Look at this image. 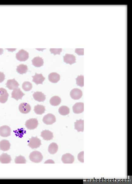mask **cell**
Returning a JSON list of instances; mask_svg holds the SVG:
<instances>
[{"label": "cell", "mask_w": 132, "mask_h": 184, "mask_svg": "<svg viewBox=\"0 0 132 184\" xmlns=\"http://www.w3.org/2000/svg\"><path fill=\"white\" fill-rule=\"evenodd\" d=\"M48 79L51 82L56 83L60 80V76L56 73H52L49 75Z\"/></svg>", "instance_id": "cell-18"}, {"label": "cell", "mask_w": 132, "mask_h": 184, "mask_svg": "<svg viewBox=\"0 0 132 184\" xmlns=\"http://www.w3.org/2000/svg\"><path fill=\"white\" fill-rule=\"evenodd\" d=\"M29 158L33 162L38 163L42 161L43 157L42 153L38 151H34L31 153Z\"/></svg>", "instance_id": "cell-1"}, {"label": "cell", "mask_w": 132, "mask_h": 184, "mask_svg": "<svg viewBox=\"0 0 132 184\" xmlns=\"http://www.w3.org/2000/svg\"><path fill=\"white\" fill-rule=\"evenodd\" d=\"M33 82L36 84H42L45 78L43 76L42 74H38L36 73L34 76H32Z\"/></svg>", "instance_id": "cell-15"}, {"label": "cell", "mask_w": 132, "mask_h": 184, "mask_svg": "<svg viewBox=\"0 0 132 184\" xmlns=\"http://www.w3.org/2000/svg\"><path fill=\"white\" fill-rule=\"evenodd\" d=\"M62 49H50V51L51 53L54 54V55L56 54H60L62 52Z\"/></svg>", "instance_id": "cell-31"}, {"label": "cell", "mask_w": 132, "mask_h": 184, "mask_svg": "<svg viewBox=\"0 0 132 184\" xmlns=\"http://www.w3.org/2000/svg\"><path fill=\"white\" fill-rule=\"evenodd\" d=\"M54 163V161H53L52 160H48L47 161H46L45 162V163Z\"/></svg>", "instance_id": "cell-35"}, {"label": "cell", "mask_w": 132, "mask_h": 184, "mask_svg": "<svg viewBox=\"0 0 132 184\" xmlns=\"http://www.w3.org/2000/svg\"><path fill=\"white\" fill-rule=\"evenodd\" d=\"M76 84L78 86L81 87L84 86V77L83 76H78L76 78Z\"/></svg>", "instance_id": "cell-29"}, {"label": "cell", "mask_w": 132, "mask_h": 184, "mask_svg": "<svg viewBox=\"0 0 132 184\" xmlns=\"http://www.w3.org/2000/svg\"><path fill=\"white\" fill-rule=\"evenodd\" d=\"M32 64L36 67H40L43 65L44 61L43 59L39 57L34 58L32 60Z\"/></svg>", "instance_id": "cell-21"}, {"label": "cell", "mask_w": 132, "mask_h": 184, "mask_svg": "<svg viewBox=\"0 0 132 184\" xmlns=\"http://www.w3.org/2000/svg\"><path fill=\"white\" fill-rule=\"evenodd\" d=\"M11 134V129L9 127L3 126L0 127V135L3 137L9 136Z\"/></svg>", "instance_id": "cell-8"}, {"label": "cell", "mask_w": 132, "mask_h": 184, "mask_svg": "<svg viewBox=\"0 0 132 184\" xmlns=\"http://www.w3.org/2000/svg\"><path fill=\"white\" fill-rule=\"evenodd\" d=\"M64 62L66 63L72 65L76 62V57L72 54H66L64 57Z\"/></svg>", "instance_id": "cell-14"}, {"label": "cell", "mask_w": 132, "mask_h": 184, "mask_svg": "<svg viewBox=\"0 0 132 184\" xmlns=\"http://www.w3.org/2000/svg\"><path fill=\"white\" fill-rule=\"evenodd\" d=\"M56 119L55 116L51 114H48L43 118V121L47 125L52 124L55 122Z\"/></svg>", "instance_id": "cell-5"}, {"label": "cell", "mask_w": 132, "mask_h": 184, "mask_svg": "<svg viewBox=\"0 0 132 184\" xmlns=\"http://www.w3.org/2000/svg\"><path fill=\"white\" fill-rule=\"evenodd\" d=\"M41 136L45 141H50L53 138V134L48 130H44L41 132Z\"/></svg>", "instance_id": "cell-17"}, {"label": "cell", "mask_w": 132, "mask_h": 184, "mask_svg": "<svg viewBox=\"0 0 132 184\" xmlns=\"http://www.w3.org/2000/svg\"><path fill=\"white\" fill-rule=\"evenodd\" d=\"M3 50L2 49H0V55L3 54Z\"/></svg>", "instance_id": "cell-36"}, {"label": "cell", "mask_w": 132, "mask_h": 184, "mask_svg": "<svg viewBox=\"0 0 132 184\" xmlns=\"http://www.w3.org/2000/svg\"><path fill=\"white\" fill-rule=\"evenodd\" d=\"M25 95L20 88L14 90L12 93V97L17 100L21 99Z\"/></svg>", "instance_id": "cell-9"}, {"label": "cell", "mask_w": 132, "mask_h": 184, "mask_svg": "<svg viewBox=\"0 0 132 184\" xmlns=\"http://www.w3.org/2000/svg\"><path fill=\"white\" fill-rule=\"evenodd\" d=\"M9 142L6 140H3L0 142V149L3 151L9 150L10 148Z\"/></svg>", "instance_id": "cell-19"}, {"label": "cell", "mask_w": 132, "mask_h": 184, "mask_svg": "<svg viewBox=\"0 0 132 184\" xmlns=\"http://www.w3.org/2000/svg\"><path fill=\"white\" fill-rule=\"evenodd\" d=\"M82 92L81 90L78 89H74L71 92V97L74 100H78L82 96Z\"/></svg>", "instance_id": "cell-6"}, {"label": "cell", "mask_w": 132, "mask_h": 184, "mask_svg": "<svg viewBox=\"0 0 132 184\" xmlns=\"http://www.w3.org/2000/svg\"><path fill=\"white\" fill-rule=\"evenodd\" d=\"M84 151L80 152L78 155V160L80 162L84 163Z\"/></svg>", "instance_id": "cell-32"}, {"label": "cell", "mask_w": 132, "mask_h": 184, "mask_svg": "<svg viewBox=\"0 0 132 184\" xmlns=\"http://www.w3.org/2000/svg\"><path fill=\"white\" fill-rule=\"evenodd\" d=\"M6 87L10 90H14L17 89L19 86V83L15 79L9 80L7 82Z\"/></svg>", "instance_id": "cell-11"}, {"label": "cell", "mask_w": 132, "mask_h": 184, "mask_svg": "<svg viewBox=\"0 0 132 184\" xmlns=\"http://www.w3.org/2000/svg\"><path fill=\"white\" fill-rule=\"evenodd\" d=\"M38 124V121L37 119L32 118L27 120L25 123V125L28 129L33 130L36 128Z\"/></svg>", "instance_id": "cell-4"}, {"label": "cell", "mask_w": 132, "mask_h": 184, "mask_svg": "<svg viewBox=\"0 0 132 184\" xmlns=\"http://www.w3.org/2000/svg\"><path fill=\"white\" fill-rule=\"evenodd\" d=\"M11 160V156L7 153H3L0 156V162L2 163H10Z\"/></svg>", "instance_id": "cell-20"}, {"label": "cell", "mask_w": 132, "mask_h": 184, "mask_svg": "<svg viewBox=\"0 0 132 184\" xmlns=\"http://www.w3.org/2000/svg\"><path fill=\"white\" fill-rule=\"evenodd\" d=\"M41 145V142L37 137H32L29 141L28 146L32 149H37Z\"/></svg>", "instance_id": "cell-2"}, {"label": "cell", "mask_w": 132, "mask_h": 184, "mask_svg": "<svg viewBox=\"0 0 132 184\" xmlns=\"http://www.w3.org/2000/svg\"><path fill=\"white\" fill-rule=\"evenodd\" d=\"M73 111L76 114H80L84 111V104L83 102L76 103L73 106Z\"/></svg>", "instance_id": "cell-12"}, {"label": "cell", "mask_w": 132, "mask_h": 184, "mask_svg": "<svg viewBox=\"0 0 132 184\" xmlns=\"http://www.w3.org/2000/svg\"><path fill=\"white\" fill-rule=\"evenodd\" d=\"M16 58L17 60L20 61H25L29 58V54L27 51L21 50L17 53Z\"/></svg>", "instance_id": "cell-3"}, {"label": "cell", "mask_w": 132, "mask_h": 184, "mask_svg": "<svg viewBox=\"0 0 132 184\" xmlns=\"http://www.w3.org/2000/svg\"><path fill=\"white\" fill-rule=\"evenodd\" d=\"M33 87L32 84L30 82H25L22 85V88L26 91H30L31 90Z\"/></svg>", "instance_id": "cell-28"}, {"label": "cell", "mask_w": 132, "mask_h": 184, "mask_svg": "<svg viewBox=\"0 0 132 184\" xmlns=\"http://www.w3.org/2000/svg\"><path fill=\"white\" fill-rule=\"evenodd\" d=\"M5 79V76L3 72H0V83L3 82Z\"/></svg>", "instance_id": "cell-34"}, {"label": "cell", "mask_w": 132, "mask_h": 184, "mask_svg": "<svg viewBox=\"0 0 132 184\" xmlns=\"http://www.w3.org/2000/svg\"><path fill=\"white\" fill-rule=\"evenodd\" d=\"M26 162L25 157L21 156L17 157L15 159V163L16 164H25Z\"/></svg>", "instance_id": "cell-30"}, {"label": "cell", "mask_w": 132, "mask_h": 184, "mask_svg": "<svg viewBox=\"0 0 132 184\" xmlns=\"http://www.w3.org/2000/svg\"><path fill=\"white\" fill-rule=\"evenodd\" d=\"M75 129L78 132H83L84 130V121L81 119L76 120L75 123Z\"/></svg>", "instance_id": "cell-22"}, {"label": "cell", "mask_w": 132, "mask_h": 184, "mask_svg": "<svg viewBox=\"0 0 132 184\" xmlns=\"http://www.w3.org/2000/svg\"><path fill=\"white\" fill-rule=\"evenodd\" d=\"M35 100L39 102H43L46 99V96L40 92H36L33 94Z\"/></svg>", "instance_id": "cell-16"}, {"label": "cell", "mask_w": 132, "mask_h": 184, "mask_svg": "<svg viewBox=\"0 0 132 184\" xmlns=\"http://www.w3.org/2000/svg\"><path fill=\"white\" fill-rule=\"evenodd\" d=\"M19 108L20 111L23 114L28 113L31 110L30 105L27 103H21L19 105Z\"/></svg>", "instance_id": "cell-13"}, {"label": "cell", "mask_w": 132, "mask_h": 184, "mask_svg": "<svg viewBox=\"0 0 132 184\" xmlns=\"http://www.w3.org/2000/svg\"><path fill=\"white\" fill-rule=\"evenodd\" d=\"M9 94L6 89L0 88V102L4 104L8 100Z\"/></svg>", "instance_id": "cell-10"}, {"label": "cell", "mask_w": 132, "mask_h": 184, "mask_svg": "<svg viewBox=\"0 0 132 184\" xmlns=\"http://www.w3.org/2000/svg\"><path fill=\"white\" fill-rule=\"evenodd\" d=\"M58 146L56 143H53L49 145L48 148V152L51 154H54L58 151Z\"/></svg>", "instance_id": "cell-24"}, {"label": "cell", "mask_w": 132, "mask_h": 184, "mask_svg": "<svg viewBox=\"0 0 132 184\" xmlns=\"http://www.w3.org/2000/svg\"><path fill=\"white\" fill-rule=\"evenodd\" d=\"M34 111L38 115H42L45 112V108L44 106L42 105H38L35 106Z\"/></svg>", "instance_id": "cell-23"}, {"label": "cell", "mask_w": 132, "mask_h": 184, "mask_svg": "<svg viewBox=\"0 0 132 184\" xmlns=\"http://www.w3.org/2000/svg\"><path fill=\"white\" fill-rule=\"evenodd\" d=\"M61 101V99L58 96H54L50 99V104L52 106H57L60 104Z\"/></svg>", "instance_id": "cell-25"}, {"label": "cell", "mask_w": 132, "mask_h": 184, "mask_svg": "<svg viewBox=\"0 0 132 184\" xmlns=\"http://www.w3.org/2000/svg\"><path fill=\"white\" fill-rule=\"evenodd\" d=\"M74 157L70 153H67L64 154L62 157V161L65 164H72L74 162Z\"/></svg>", "instance_id": "cell-7"}, {"label": "cell", "mask_w": 132, "mask_h": 184, "mask_svg": "<svg viewBox=\"0 0 132 184\" xmlns=\"http://www.w3.org/2000/svg\"><path fill=\"white\" fill-rule=\"evenodd\" d=\"M58 112L62 115H67L70 113V109L67 106H62L58 109Z\"/></svg>", "instance_id": "cell-27"}, {"label": "cell", "mask_w": 132, "mask_h": 184, "mask_svg": "<svg viewBox=\"0 0 132 184\" xmlns=\"http://www.w3.org/2000/svg\"><path fill=\"white\" fill-rule=\"evenodd\" d=\"M28 70L27 66L23 64L18 66L17 69V72L21 74H23L27 73Z\"/></svg>", "instance_id": "cell-26"}, {"label": "cell", "mask_w": 132, "mask_h": 184, "mask_svg": "<svg viewBox=\"0 0 132 184\" xmlns=\"http://www.w3.org/2000/svg\"><path fill=\"white\" fill-rule=\"evenodd\" d=\"M84 49H76L75 52L79 56H83L84 54Z\"/></svg>", "instance_id": "cell-33"}]
</instances>
